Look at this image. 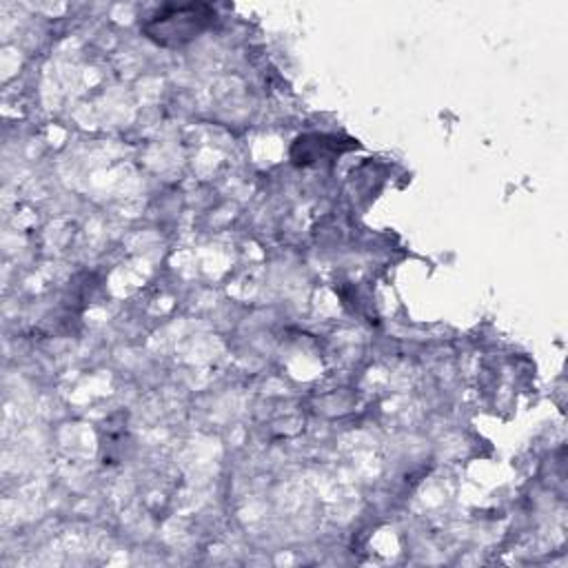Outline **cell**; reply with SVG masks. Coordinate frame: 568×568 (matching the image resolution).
I'll return each mask as SVG.
<instances>
[{
    "instance_id": "cell-1",
    "label": "cell",
    "mask_w": 568,
    "mask_h": 568,
    "mask_svg": "<svg viewBox=\"0 0 568 568\" xmlns=\"http://www.w3.org/2000/svg\"><path fill=\"white\" fill-rule=\"evenodd\" d=\"M209 20H211V9L204 4L166 7L149 20L146 33L149 38L162 44H180L191 40L195 33H200Z\"/></svg>"
}]
</instances>
